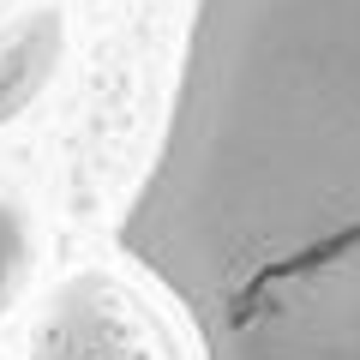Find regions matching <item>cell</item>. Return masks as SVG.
Here are the masks:
<instances>
[{"instance_id":"cell-1","label":"cell","mask_w":360,"mask_h":360,"mask_svg":"<svg viewBox=\"0 0 360 360\" xmlns=\"http://www.w3.org/2000/svg\"><path fill=\"white\" fill-rule=\"evenodd\" d=\"M120 252L193 360H360V0H193Z\"/></svg>"}]
</instances>
